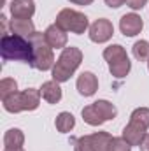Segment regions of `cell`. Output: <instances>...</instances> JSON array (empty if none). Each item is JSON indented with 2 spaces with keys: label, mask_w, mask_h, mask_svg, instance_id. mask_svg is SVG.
<instances>
[{
  "label": "cell",
  "mask_w": 149,
  "mask_h": 151,
  "mask_svg": "<svg viewBox=\"0 0 149 151\" xmlns=\"http://www.w3.org/2000/svg\"><path fill=\"white\" fill-rule=\"evenodd\" d=\"M82 119L91 127H100L102 123H105V118L95 107V104H90V106H86L82 109Z\"/></svg>",
  "instance_id": "2e32d148"
},
{
  "label": "cell",
  "mask_w": 149,
  "mask_h": 151,
  "mask_svg": "<svg viewBox=\"0 0 149 151\" xmlns=\"http://www.w3.org/2000/svg\"><path fill=\"white\" fill-rule=\"evenodd\" d=\"M130 121H133V123H137V125H140V127H144L148 130L149 128V109L148 107L135 109L133 113L130 114Z\"/></svg>",
  "instance_id": "ffe728a7"
},
{
  "label": "cell",
  "mask_w": 149,
  "mask_h": 151,
  "mask_svg": "<svg viewBox=\"0 0 149 151\" xmlns=\"http://www.w3.org/2000/svg\"><path fill=\"white\" fill-rule=\"evenodd\" d=\"M23 142H25V135L19 128H9L4 135L5 148H21Z\"/></svg>",
  "instance_id": "e0dca14e"
},
{
  "label": "cell",
  "mask_w": 149,
  "mask_h": 151,
  "mask_svg": "<svg viewBox=\"0 0 149 151\" xmlns=\"http://www.w3.org/2000/svg\"><path fill=\"white\" fill-rule=\"evenodd\" d=\"M93 104H95V107L100 111V114L105 118V121H107V119H114V118H116L117 109L114 107V104H111L109 100H97V102H93Z\"/></svg>",
  "instance_id": "d6986e66"
},
{
  "label": "cell",
  "mask_w": 149,
  "mask_h": 151,
  "mask_svg": "<svg viewBox=\"0 0 149 151\" xmlns=\"http://www.w3.org/2000/svg\"><path fill=\"white\" fill-rule=\"evenodd\" d=\"M88 137H90L93 151H109V146H111L112 139H114L107 132H97V134H91Z\"/></svg>",
  "instance_id": "9a60e30c"
},
{
  "label": "cell",
  "mask_w": 149,
  "mask_h": 151,
  "mask_svg": "<svg viewBox=\"0 0 149 151\" xmlns=\"http://www.w3.org/2000/svg\"><path fill=\"white\" fill-rule=\"evenodd\" d=\"M104 58L109 63V70L114 77H126L130 69H132V62L126 55V49L121 44H112L109 47L104 49Z\"/></svg>",
  "instance_id": "5b68a950"
},
{
  "label": "cell",
  "mask_w": 149,
  "mask_h": 151,
  "mask_svg": "<svg viewBox=\"0 0 149 151\" xmlns=\"http://www.w3.org/2000/svg\"><path fill=\"white\" fill-rule=\"evenodd\" d=\"M74 151H93L91 142H90V137H88V135H82V137L75 139L74 141Z\"/></svg>",
  "instance_id": "cb8c5ba5"
},
{
  "label": "cell",
  "mask_w": 149,
  "mask_h": 151,
  "mask_svg": "<svg viewBox=\"0 0 149 151\" xmlns=\"http://www.w3.org/2000/svg\"><path fill=\"white\" fill-rule=\"evenodd\" d=\"M77 91L82 95V97H91L97 93L98 90V79L93 72H82V74L77 77Z\"/></svg>",
  "instance_id": "30bf717a"
},
{
  "label": "cell",
  "mask_w": 149,
  "mask_h": 151,
  "mask_svg": "<svg viewBox=\"0 0 149 151\" xmlns=\"http://www.w3.org/2000/svg\"><path fill=\"white\" fill-rule=\"evenodd\" d=\"M133 51V56L139 60V62H146L149 60V42L148 40H137L132 47Z\"/></svg>",
  "instance_id": "44dd1931"
},
{
  "label": "cell",
  "mask_w": 149,
  "mask_h": 151,
  "mask_svg": "<svg viewBox=\"0 0 149 151\" xmlns=\"http://www.w3.org/2000/svg\"><path fill=\"white\" fill-rule=\"evenodd\" d=\"M109 151H132V146L123 137H114L109 146Z\"/></svg>",
  "instance_id": "603a6c76"
},
{
  "label": "cell",
  "mask_w": 149,
  "mask_h": 151,
  "mask_svg": "<svg viewBox=\"0 0 149 151\" xmlns=\"http://www.w3.org/2000/svg\"><path fill=\"white\" fill-rule=\"evenodd\" d=\"M4 151H25L23 148H5Z\"/></svg>",
  "instance_id": "f1b7e54d"
},
{
  "label": "cell",
  "mask_w": 149,
  "mask_h": 151,
  "mask_svg": "<svg viewBox=\"0 0 149 151\" xmlns=\"http://www.w3.org/2000/svg\"><path fill=\"white\" fill-rule=\"evenodd\" d=\"M40 95L47 104H56L62 100V88L58 81H46L40 88Z\"/></svg>",
  "instance_id": "5bb4252c"
},
{
  "label": "cell",
  "mask_w": 149,
  "mask_h": 151,
  "mask_svg": "<svg viewBox=\"0 0 149 151\" xmlns=\"http://www.w3.org/2000/svg\"><path fill=\"white\" fill-rule=\"evenodd\" d=\"M54 125H56V130H58V132L67 134V132H70V130L75 127V118L70 113L63 111V113H60L58 116H56Z\"/></svg>",
  "instance_id": "ac0fdd59"
},
{
  "label": "cell",
  "mask_w": 149,
  "mask_h": 151,
  "mask_svg": "<svg viewBox=\"0 0 149 151\" xmlns=\"http://www.w3.org/2000/svg\"><path fill=\"white\" fill-rule=\"evenodd\" d=\"M44 37H46V42H47L51 47H54V49H65V47H67V40H69L67 32L62 30L58 25L47 27L46 32H44Z\"/></svg>",
  "instance_id": "9c48e42d"
},
{
  "label": "cell",
  "mask_w": 149,
  "mask_h": 151,
  "mask_svg": "<svg viewBox=\"0 0 149 151\" xmlns=\"http://www.w3.org/2000/svg\"><path fill=\"white\" fill-rule=\"evenodd\" d=\"M146 137V128L130 121L125 128H123V139L130 144V146H140L142 139Z\"/></svg>",
  "instance_id": "7c38bea8"
},
{
  "label": "cell",
  "mask_w": 149,
  "mask_h": 151,
  "mask_svg": "<svg viewBox=\"0 0 149 151\" xmlns=\"http://www.w3.org/2000/svg\"><path fill=\"white\" fill-rule=\"evenodd\" d=\"M126 4H128V7H130V9L137 11V9H142V7H146L148 0H126Z\"/></svg>",
  "instance_id": "d4e9b609"
},
{
  "label": "cell",
  "mask_w": 149,
  "mask_h": 151,
  "mask_svg": "<svg viewBox=\"0 0 149 151\" xmlns=\"http://www.w3.org/2000/svg\"><path fill=\"white\" fill-rule=\"evenodd\" d=\"M16 91H18V83H16L14 79L5 77V79H2V81H0V97H2V100H4V99H7L9 95L16 93Z\"/></svg>",
  "instance_id": "7402d4cb"
},
{
  "label": "cell",
  "mask_w": 149,
  "mask_h": 151,
  "mask_svg": "<svg viewBox=\"0 0 149 151\" xmlns=\"http://www.w3.org/2000/svg\"><path fill=\"white\" fill-rule=\"evenodd\" d=\"M139 148H140V151H149V134H146V137L142 139Z\"/></svg>",
  "instance_id": "4316f807"
},
{
  "label": "cell",
  "mask_w": 149,
  "mask_h": 151,
  "mask_svg": "<svg viewBox=\"0 0 149 151\" xmlns=\"http://www.w3.org/2000/svg\"><path fill=\"white\" fill-rule=\"evenodd\" d=\"M0 51H2V58L5 62H28L32 63L34 58V47L30 39L19 37L14 34H5L0 40Z\"/></svg>",
  "instance_id": "6da1fadb"
},
{
  "label": "cell",
  "mask_w": 149,
  "mask_h": 151,
  "mask_svg": "<svg viewBox=\"0 0 149 151\" xmlns=\"http://www.w3.org/2000/svg\"><path fill=\"white\" fill-rule=\"evenodd\" d=\"M144 28V23H142V18L135 12H130V14H125L121 16L119 19V30L123 35L126 37H135L140 34V30Z\"/></svg>",
  "instance_id": "ba28073f"
},
{
  "label": "cell",
  "mask_w": 149,
  "mask_h": 151,
  "mask_svg": "<svg viewBox=\"0 0 149 151\" xmlns=\"http://www.w3.org/2000/svg\"><path fill=\"white\" fill-rule=\"evenodd\" d=\"M9 28H11V34L19 35V37H25V39H30L34 34H35V27H34L32 19L12 18L11 23H9Z\"/></svg>",
  "instance_id": "4fadbf2b"
},
{
  "label": "cell",
  "mask_w": 149,
  "mask_h": 151,
  "mask_svg": "<svg viewBox=\"0 0 149 151\" xmlns=\"http://www.w3.org/2000/svg\"><path fill=\"white\" fill-rule=\"evenodd\" d=\"M62 30L65 32H72V34H84L90 27V21L86 18V14L79 12V11H74V9H62L56 16V23Z\"/></svg>",
  "instance_id": "8992f818"
},
{
  "label": "cell",
  "mask_w": 149,
  "mask_h": 151,
  "mask_svg": "<svg viewBox=\"0 0 149 151\" xmlns=\"http://www.w3.org/2000/svg\"><path fill=\"white\" fill-rule=\"evenodd\" d=\"M30 42H32V47H34V58H32V67L37 69V70H49L54 67V55H53V47L46 42V37L44 34L40 32H35L32 37H30Z\"/></svg>",
  "instance_id": "277c9868"
},
{
  "label": "cell",
  "mask_w": 149,
  "mask_h": 151,
  "mask_svg": "<svg viewBox=\"0 0 149 151\" xmlns=\"http://www.w3.org/2000/svg\"><path fill=\"white\" fill-rule=\"evenodd\" d=\"M69 2L77 4V5H90V4H93V0H69Z\"/></svg>",
  "instance_id": "83f0119b"
},
{
  "label": "cell",
  "mask_w": 149,
  "mask_h": 151,
  "mask_svg": "<svg viewBox=\"0 0 149 151\" xmlns=\"http://www.w3.org/2000/svg\"><path fill=\"white\" fill-rule=\"evenodd\" d=\"M12 18H21V19H30L35 12V4L32 0H12L9 4Z\"/></svg>",
  "instance_id": "8fae6325"
},
{
  "label": "cell",
  "mask_w": 149,
  "mask_h": 151,
  "mask_svg": "<svg viewBox=\"0 0 149 151\" xmlns=\"http://www.w3.org/2000/svg\"><path fill=\"white\" fill-rule=\"evenodd\" d=\"M81 62H82V51L79 47H74V46L65 47L53 67V79L58 83L69 81L77 70V67L81 65Z\"/></svg>",
  "instance_id": "7a4b0ae2"
},
{
  "label": "cell",
  "mask_w": 149,
  "mask_h": 151,
  "mask_svg": "<svg viewBox=\"0 0 149 151\" xmlns=\"http://www.w3.org/2000/svg\"><path fill=\"white\" fill-rule=\"evenodd\" d=\"M148 67H149V62H148Z\"/></svg>",
  "instance_id": "f546056e"
},
{
  "label": "cell",
  "mask_w": 149,
  "mask_h": 151,
  "mask_svg": "<svg viewBox=\"0 0 149 151\" xmlns=\"http://www.w3.org/2000/svg\"><path fill=\"white\" fill-rule=\"evenodd\" d=\"M40 90L27 88L23 91H16L4 99V109L7 113H21V111H35L40 104Z\"/></svg>",
  "instance_id": "3957f363"
},
{
  "label": "cell",
  "mask_w": 149,
  "mask_h": 151,
  "mask_svg": "<svg viewBox=\"0 0 149 151\" xmlns=\"http://www.w3.org/2000/svg\"><path fill=\"white\" fill-rule=\"evenodd\" d=\"M125 2H126V0H105V4H107L109 7H112V9H117V7H121Z\"/></svg>",
  "instance_id": "484cf974"
},
{
  "label": "cell",
  "mask_w": 149,
  "mask_h": 151,
  "mask_svg": "<svg viewBox=\"0 0 149 151\" xmlns=\"http://www.w3.org/2000/svg\"><path fill=\"white\" fill-rule=\"evenodd\" d=\"M114 34V27L109 19L105 18H100L97 19L91 27H90V39L97 44H102V42H107Z\"/></svg>",
  "instance_id": "52a82bcc"
}]
</instances>
